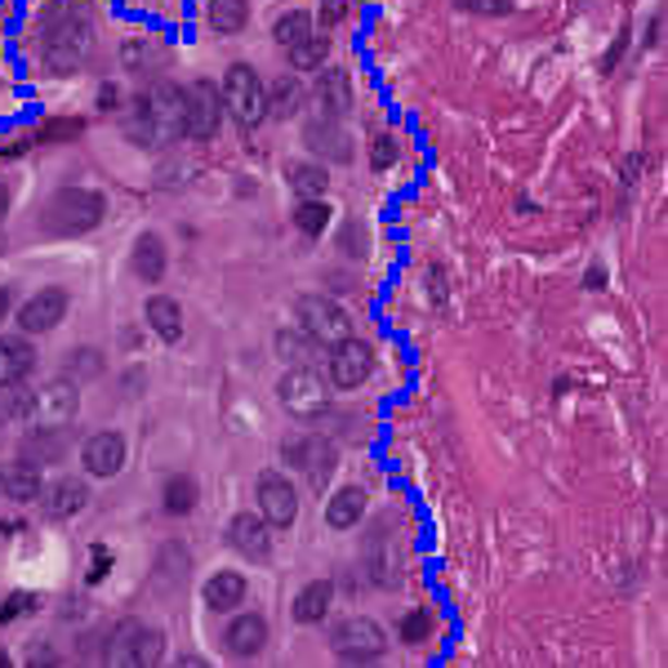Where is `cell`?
<instances>
[{
	"mask_svg": "<svg viewBox=\"0 0 668 668\" xmlns=\"http://www.w3.org/2000/svg\"><path fill=\"white\" fill-rule=\"evenodd\" d=\"M317 27H312V14L308 10H290V14H281L276 23H272V36H276V45L281 50H295L299 40H308Z\"/></svg>",
	"mask_w": 668,
	"mask_h": 668,
	"instance_id": "obj_35",
	"label": "cell"
},
{
	"mask_svg": "<svg viewBox=\"0 0 668 668\" xmlns=\"http://www.w3.org/2000/svg\"><path fill=\"white\" fill-rule=\"evenodd\" d=\"M81 410V388H76V379H50L40 393H32V419L40 423H72Z\"/></svg>",
	"mask_w": 668,
	"mask_h": 668,
	"instance_id": "obj_14",
	"label": "cell"
},
{
	"mask_svg": "<svg viewBox=\"0 0 668 668\" xmlns=\"http://www.w3.org/2000/svg\"><path fill=\"white\" fill-rule=\"evenodd\" d=\"M344 18H348V0H325V5H321V32L339 27Z\"/></svg>",
	"mask_w": 668,
	"mask_h": 668,
	"instance_id": "obj_43",
	"label": "cell"
},
{
	"mask_svg": "<svg viewBox=\"0 0 668 668\" xmlns=\"http://www.w3.org/2000/svg\"><path fill=\"white\" fill-rule=\"evenodd\" d=\"M223 125V94L210 85V81H197L187 85V138H214Z\"/></svg>",
	"mask_w": 668,
	"mask_h": 668,
	"instance_id": "obj_12",
	"label": "cell"
},
{
	"mask_svg": "<svg viewBox=\"0 0 668 668\" xmlns=\"http://www.w3.org/2000/svg\"><path fill=\"white\" fill-rule=\"evenodd\" d=\"M268 531L272 527L263 521V512H236L227 521V544L242 557H250V561H268L272 557V535Z\"/></svg>",
	"mask_w": 668,
	"mask_h": 668,
	"instance_id": "obj_15",
	"label": "cell"
},
{
	"mask_svg": "<svg viewBox=\"0 0 668 668\" xmlns=\"http://www.w3.org/2000/svg\"><path fill=\"white\" fill-rule=\"evenodd\" d=\"M317 339L312 334H304V330H281L276 334V352H281V361H290V366H312V357H317Z\"/></svg>",
	"mask_w": 668,
	"mask_h": 668,
	"instance_id": "obj_34",
	"label": "cell"
},
{
	"mask_svg": "<svg viewBox=\"0 0 668 668\" xmlns=\"http://www.w3.org/2000/svg\"><path fill=\"white\" fill-rule=\"evenodd\" d=\"M295 317H299V330L312 334L321 348H334L339 339H348V334H352L348 312L334 304V299H325V295H304V299L295 304Z\"/></svg>",
	"mask_w": 668,
	"mask_h": 668,
	"instance_id": "obj_8",
	"label": "cell"
},
{
	"mask_svg": "<svg viewBox=\"0 0 668 668\" xmlns=\"http://www.w3.org/2000/svg\"><path fill=\"white\" fill-rule=\"evenodd\" d=\"M259 512L272 531H290L295 527V517H299V495L295 486L285 482L281 472H263L259 477Z\"/></svg>",
	"mask_w": 668,
	"mask_h": 668,
	"instance_id": "obj_11",
	"label": "cell"
},
{
	"mask_svg": "<svg viewBox=\"0 0 668 668\" xmlns=\"http://www.w3.org/2000/svg\"><path fill=\"white\" fill-rule=\"evenodd\" d=\"M330 206H325V197H304L299 206H295V227L304 232V236H321L325 227H330Z\"/></svg>",
	"mask_w": 668,
	"mask_h": 668,
	"instance_id": "obj_36",
	"label": "cell"
},
{
	"mask_svg": "<svg viewBox=\"0 0 668 668\" xmlns=\"http://www.w3.org/2000/svg\"><path fill=\"white\" fill-rule=\"evenodd\" d=\"M330 602H334V580H312L295 597V619L299 624H321V619L330 615Z\"/></svg>",
	"mask_w": 668,
	"mask_h": 668,
	"instance_id": "obj_29",
	"label": "cell"
},
{
	"mask_svg": "<svg viewBox=\"0 0 668 668\" xmlns=\"http://www.w3.org/2000/svg\"><path fill=\"white\" fill-rule=\"evenodd\" d=\"M32 366H36V348L27 339H18V334L14 339L0 334V388H18L32 374Z\"/></svg>",
	"mask_w": 668,
	"mask_h": 668,
	"instance_id": "obj_22",
	"label": "cell"
},
{
	"mask_svg": "<svg viewBox=\"0 0 668 668\" xmlns=\"http://www.w3.org/2000/svg\"><path fill=\"white\" fill-rule=\"evenodd\" d=\"M370 370H374V348L366 344V339H339L330 348V384L334 388H361L366 379H370Z\"/></svg>",
	"mask_w": 668,
	"mask_h": 668,
	"instance_id": "obj_10",
	"label": "cell"
},
{
	"mask_svg": "<svg viewBox=\"0 0 668 668\" xmlns=\"http://www.w3.org/2000/svg\"><path fill=\"white\" fill-rule=\"evenodd\" d=\"M624 50H629V27H624V32H619V36H615V50H610V54L602 59V72H615V63H619V59H624Z\"/></svg>",
	"mask_w": 668,
	"mask_h": 668,
	"instance_id": "obj_44",
	"label": "cell"
},
{
	"mask_svg": "<svg viewBox=\"0 0 668 668\" xmlns=\"http://www.w3.org/2000/svg\"><path fill=\"white\" fill-rule=\"evenodd\" d=\"M290 54V67L295 72H321L325 67V54H330V36L325 32H312L308 40H299L295 50H285Z\"/></svg>",
	"mask_w": 668,
	"mask_h": 668,
	"instance_id": "obj_33",
	"label": "cell"
},
{
	"mask_svg": "<svg viewBox=\"0 0 668 668\" xmlns=\"http://www.w3.org/2000/svg\"><path fill=\"white\" fill-rule=\"evenodd\" d=\"M263 646H268V619L263 615H236L223 633V651L232 659H255Z\"/></svg>",
	"mask_w": 668,
	"mask_h": 668,
	"instance_id": "obj_19",
	"label": "cell"
},
{
	"mask_svg": "<svg viewBox=\"0 0 668 668\" xmlns=\"http://www.w3.org/2000/svg\"><path fill=\"white\" fill-rule=\"evenodd\" d=\"M361 517H366V491L361 486L334 491V499L325 504V527L330 531H357Z\"/></svg>",
	"mask_w": 668,
	"mask_h": 668,
	"instance_id": "obj_25",
	"label": "cell"
},
{
	"mask_svg": "<svg viewBox=\"0 0 668 668\" xmlns=\"http://www.w3.org/2000/svg\"><path fill=\"white\" fill-rule=\"evenodd\" d=\"M108 214V197L94 187H63V193L45 206V232L54 236H81L94 232Z\"/></svg>",
	"mask_w": 668,
	"mask_h": 668,
	"instance_id": "obj_3",
	"label": "cell"
},
{
	"mask_svg": "<svg viewBox=\"0 0 668 668\" xmlns=\"http://www.w3.org/2000/svg\"><path fill=\"white\" fill-rule=\"evenodd\" d=\"M165 655V633L157 624H143V619H121L108 638V659L138 668V664H161Z\"/></svg>",
	"mask_w": 668,
	"mask_h": 668,
	"instance_id": "obj_6",
	"label": "cell"
},
{
	"mask_svg": "<svg viewBox=\"0 0 668 668\" xmlns=\"http://www.w3.org/2000/svg\"><path fill=\"white\" fill-rule=\"evenodd\" d=\"M36 606H40V597H32V593H10L5 606H0V624H14L18 615H27V610H36Z\"/></svg>",
	"mask_w": 668,
	"mask_h": 668,
	"instance_id": "obj_41",
	"label": "cell"
},
{
	"mask_svg": "<svg viewBox=\"0 0 668 668\" xmlns=\"http://www.w3.org/2000/svg\"><path fill=\"white\" fill-rule=\"evenodd\" d=\"M299 108H304V81H299L295 72L276 76V81L268 85V116L285 121V116H299Z\"/></svg>",
	"mask_w": 668,
	"mask_h": 668,
	"instance_id": "obj_28",
	"label": "cell"
},
{
	"mask_svg": "<svg viewBox=\"0 0 668 668\" xmlns=\"http://www.w3.org/2000/svg\"><path fill=\"white\" fill-rule=\"evenodd\" d=\"M428 633H433V619H428V610H410V615L401 619V642H406V646H423Z\"/></svg>",
	"mask_w": 668,
	"mask_h": 668,
	"instance_id": "obj_39",
	"label": "cell"
},
{
	"mask_svg": "<svg viewBox=\"0 0 668 668\" xmlns=\"http://www.w3.org/2000/svg\"><path fill=\"white\" fill-rule=\"evenodd\" d=\"M40 491H45V482H40V468H36V463L18 459V463H5V468H0V495H5V499L32 504V499H40Z\"/></svg>",
	"mask_w": 668,
	"mask_h": 668,
	"instance_id": "obj_24",
	"label": "cell"
},
{
	"mask_svg": "<svg viewBox=\"0 0 668 668\" xmlns=\"http://www.w3.org/2000/svg\"><path fill=\"white\" fill-rule=\"evenodd\" d=\"M285 178H290L299 197H325V187H330V174L321 161H290L285 165Z\"/></svg>",
	"mask_w": 668,
	"mask_h": 668,
	"instance_id": "obj_31",
	"label": "cell"
},
{
	"mask_svg": "<svg viewBox=\"0 0 668 668\" xmlns=\"http://www.w3.org/2000/svg\"><path fill=\"white\" fill-rule=\"evenodd\" d=\"M165 263H170L165 242H161L157 232H143L138 242H134V250H129V272H134L143 285H157V281L165 276Z\"/></svg>",
	"mask_w": 668,
	"mask_h": 668,
	"instance_id": "obj_21",
	"label": "cell"
},
{
	"mask_svg": "<svg viewBox=\"0 0 668 668\" xmlns=\"http://www.w3.org/2000/svg\"><path fill=\"white\" fill-rule=\"evenodd\" d=\"M242 602H246V576L242 570H219V576L206 584V606L214 615H232Z\"/></svg>",
	"mask_w": 668,
	"mask_h": 668,
	"instance_id": "obj_27",
	"label": "cell"
},
{
	"mask_svg": "<svg viewBox=\"0 0 668 668\" xmlns=\"http://www.w3.org/2000/svg\"><path fill=\"white\" fill-rule=\"evenodd\" d=\"M18 450H23L18 459H27V463H36V468H50V463H63V455H67V437L59 433L54 423H50V428H32Z\"/></svg>",
	"mask_w": 668,
	"mask_h": 668,
	"instance_id": "obj_23",
	"label": "cell"
},
{
	"mask_svg": "<svg viewBox=\"0 0 668 668\" xmlns=\"http://www.w3.org/2000/svg\"><path fill=\"white\" fill-rule=\"evenodd\" d=\"M81 463L89 477H116L125 468V437L121 433H94L81 446Z\"/></svg>",
	"mask_w": 668,
	"mask_h": 668,
	"instance_id": "obj_17",
	"label": "cell"
},
{
	"mask_svg": "<svg viewBox=\"0 0 668 668\" xmlns=\"http://www.w3.org/2000/svg\"><path fill=\"white\" fill-rule=\"evenodd\" d=\"M108 570H112V553H108L103 544H94V548H89V570H85V580H89V584H99V580L108 576Z\"/></svg>",
	"mask_w": 668,
	"mask_h": 668,
	"instance_id": "obj_42",
	"label": "cell"
},
{
	"mask_svg": "<svg viewBox=\"0 0 668 668\" xmlns=\"http://www.w3.org/2000/svg\"><path fill=\"white\" fill-rule=\"evenodd\" d=\"M67 304H72V295L63 290V285H45V290H36V295L18 308L23 334H50V330H59V321L67 317Z\"/></svg>",
	"mask_w": 668,
	"mask_h": 668,
	"instance_id": "obj_13",
	"label": "cell"
},
{
	"mask_svg": "<svg viewBox=\"0 0 668 668\" xmlns=\"http://www.w3.org/2000/svg\"><path fill=\"white\" fill-rule=\"evenodd\" d=\"M161 499H165V512L170 517H187V512L197 508V499H201L197 477L193 472H174L170 482H165V491H161Z\"/></svg>",
	"mask_w": 668,
	"mask_h": 668,
	"instance_id": "obj_30",
	"label": "cell"
},
{
	"mask_svg": "<svg viewBox=\"0 0 668 668\" xmlns=\"http://www.w3.org/2000/svg\"><path fill=\"white\" fill-rule=\"evenodd\" d=\"M161 59V50H157V45L148 40V36H134V40H125V67H134V72H143V67H148V63H157Z\"/></svg>",
	"mask_w": 668,
	"mask_h": 668,
	"instance_id": "obj_38",
	"label": "cell"
},
{
	"mask_svg": "<svg viewBox=\"0 0 668 668\" xmlns=\"http://www.w3.org/2000/svg\"><path fill=\"white\" fill-rule=\"evenodd\" d=\"M393 161H397V143H393V134H374V138H370V170L384 174Z\"/></svg>",
	"mask_w": 668,
	"mask_h": 668,
	"instance_id": "obj_40",
	"label": "cell"
},
{
	"mask_svg": "<svg viewBox=\"0 0 668 668\" xmlns=\"http://www.w3.org/2000/svg\"><path fill=\"white\" fill-rule=\"evenodd\" d=\"M206 18H210L214 32L236 36V32L250 23V5H246V0H210V5H206Z\"/></svg>",
	"mask_w": 668,
	"mask_h": 668,
	"instance_id": "obj_32",
	"label": "cell"
},
{
	"mask_svg": "<svg viewBox=\"0 0 668 668\" xmlns=\"http://www.w3.org/2000/svg\"><path fill=\"white\" fill-rule=\"evenodd\" d=\"M99 374H103V352L99 348L67 352V379H99Z\"/></svg>",
	"mask_w": 668,
	"mask_h": 668,
	"instance_id": "obj_37",
	"label": "cell"
},
{
	"mask_svg": "<svg viewBox=\"0 0 668 668\" xmlns=\"http://www.w3.org/2000/svg\"><path fill=\"white\" fill-rule=\"evenodd\" d=\"M304 143H308V152H317V157H330V161H352L348 134H344L339 116H330V112L308 116V125H304Z\"/></svg>",
	"mask_w": 668,
	"mask_h": 668,
	"instance_id": "obj_16",
	"label": "cell"
},
{
	"mask_svg": "<svg viewBox=\"0 0 668 668\" xmlns=\"http://www.w3.org/2000/svg\"><path fill=\"white\" fill-rule=\"evenodd\" d=\"M589 290H602V268H589Z\"/></svg>",
	"mask_w": 668,
	"mask_h": 668,
	"instance_id": "obj_47",
	"label": "cell"
},
{
	"mask_svg": "<svg viewBox=\"0 0 668 668\" xmlns=\"http://www.w3.org/2000/svg\"><path fill=\"white\" fill-rule=\"evenodd\" d=\"M330 651L348 664H366V659H379L388 651V633L379 629L370 615H348L330 629Z\"/></svg>",
	"mask_w": 668,
	"mask_h": 668,
	"instance_id": "obj_7",
	"label": "cell"
},
{
	"mask_svg": "<svg viewBox=\"0 0 668 668\" xmlns=\"http://www.w3.org/2000/svg\"><path fill=\"white\" fill-rule=\"evenodd\" d=\"M219 94H223V108H227L236 121H242L246 129L259 125V121H268V85L259 81V72H255L250 63H232Z\"/></svg>",
	"mask_w": 668,
	"mask_h": 668,
	"instance_id": "obj_5",
	"label": "cell"
},
{
	"mask_svg": "<svg viewBox=\"0 0 668 668\" xmlns=\"http://www.w3.org/2000/svg\"><path fill=\"white\" fill-rule=\"evenodd\" d=\"M85 504H89V486L81 482V477H59L54 486L40 491V512L50 517V521H67V517H76Z\"/></svg>",
	"mask_w": 668,
	"mask_h": 668,
	"instance_id": "obj_18",
	"label": "cell"
},
{
	"mask_svg": "<svg viewBox=\"0 0 668 668\" xmlns=\"http://www.w3.org/2000/svg\"><path fill=\"white\" fill-rule=\"evenodd\" d=\"M129 138H138L143 148H165V143L187 138V89L157 81L148 94H138Z\"/></svg>",
	"mask_w": 668,
	"mask_h": 668,
	"instance_id": "obj_1",
	"label": "cell"
},
{
	"mask_svg": "<svg viewBox=\"0 0 668 668\" xmlns=\"http://www.w3.org/2000/svg\"><path fill=\"white\" fill-rule=\"evenodd\" d=\"M5 317H10V290L0 285V321H5Z\"/></svg>",
	"mask_w": 668,
	"mask_h": 668,
	"instance_id": "obj_46",
	"label": "cell"
},
{
	"mask_svg": "<svg viewBox=\"0 0 668 668\" xmlns=\"http://www.w3.org/2000/svg\"><path fill=\"white\" fill-rule=\"evenodd\" d=\"M40 54H45V63H50V72H59V76L85 67L89 54H94V27H89V18L81 10H67V14L50 18V23H45Z\"/></svg>",
	"mask_w": 668,
	"mask_h": 668,
	"instance_id": "obj_2",
	"label": "cell"
},
{
	"mask_svg": "<svg viewBox=\"0 0 668 668\" xmlns=\"http://www.w3.org/2000/svg\"><path fill=\"white\" fill-rule=\"evenodd\" d=\"M281 455H285V463L299 468V472L308 477L312 491H325L330 477H334V463H339V450H334V442H325L321 433H308V437L285 442Z\"/></svg>",
	"mask_w": 668,
	"mask_h": 668,
	"instance_id": "obj_9",
	"label": "cell"
},
{
	"mask_svg": "<svg viewBox=\"0 0 668 668\" xmlns=\"http://www.w3.org/2000/svg\"><path fill=\"white\" fill-rule=\"evenodd\" d=\"M116 103H121V89H116V85H103V89H99V108L112 112Z\"/></svg>",
	"mask_w": 668,
	"mask_h": 668,
	"instance_id": "obj_45",
	"label": "cell"
},
{
	"mask_svg": "<svg viewBox=\"0 0 668 668\" xmlns=\"http://www.w3.org/2000/svg\"><path fill=\"white\" fill-rule=\"evenodd\" d=\"M312 99H317V112H330V116L344 121L352 112V81H348V72L344 67H321Z\"/></svg>",
	"mask_w": 668,
	"mask_h": 668,
	"instance_id": "obj_20",
	"label": "cell"
},
{
	"mask_svg": "<svg viewBox=\"0 0 668 668\" xmlns=\"http://www.w3.org/2000/svg\"><path fill=\"white\" fill-rule=\"evenodd\" d=\"M143 317H148V325H152V334L161 344H178L183 339V308H178V299L152 295L148 308H143Z\"/></svg>",
	"mask_w": 668,
	"mask_h": 668,
	"instance_id": "obj_26",
	"label": "cell"
},
{
	"mask_svg": "<svg viewBox=\"0 0 668 668\" xmlns=\"http://www.w3.org/2000/svg\"><path fill=\"white\" fill-rule=\"evenodd\" d=\"M276 397L285 406V415L295 419H321L330 410V379L317 366H290L281 374Z\"/></svg>",
	"mask_w": 668,
	"mask_h": 668,
	"instance_id": "obj_4",
	"label": "cell"
}]
</instances>
